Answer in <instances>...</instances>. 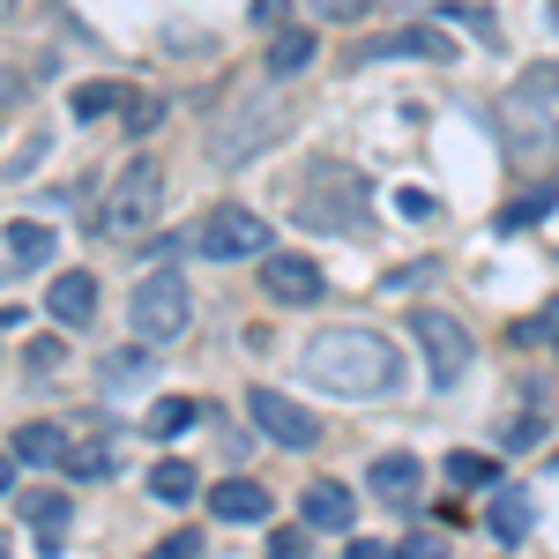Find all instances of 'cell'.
I'll use <instances>...</instances> for the list:
<instances>
[{
	"mask_svg": "<svg viewBox=\"0 0 559 559\" xmlns=\"http://www.w3.org/2000/svg\"><path fill=\"white\" fill-rule=\"evenodd\" d=\"M299 373L313 388H329V395L373 403V395H395V388H403V358H395V344L373 336V329H321V336L306 344Z\"/></svg>",
	"mask_w": 559,
	"mask_h": 559,
	"instance_id": "cell-1",
	"label": "cell"
},
{
	"mask_svg": "<svg viewBox=\"0 0 559 559\" xmlns=\"http://www.w3.org/2000/svg\"><path fill=\"white\" fill-rule=\"evenodd\" d=\"M157 210H165V173H157V157H134V165L112 173L105 202H97V216H90V231L112 239V247H134Z\"/></svg>",
	"mask_w": 559,
	"mask_h": 559,
	"instance_id": "cell-2",
	"label": "cell"
},
{
	"mask_svg": "<svg viewBox=\"0 0 559 559\" xmlns=\"http://www.w3.org/2000/svg\"><path fill=\"white\" fill-rule=\"evenodd\" d=\"M299 216L313 231H366V216H373V194H366V179L344 173V165H313L299 187Z\"/></svg>",
	"mask_w": 559,
	"mask_h": 559,
	"instance_id": "cell-3",
	"label": "cell"
},
{
	"mask_svg": "<svg viewBox=\"0 0 559 559\" xmlns=\"http://www.w3.org/2000/svg\"><path fill=\"white\" fill-rule=\"evenodd\" d=\"M128 321L134 336L157 350V344H179L187 329H194V292H187V276H173V269H150L142 284H134L128 299Z\"/></svg>",
	"mask_w": 559,
	"mask_h": 559,
	"instance_id": "cell-4",
	"label": "cell"
},
{
	"mask_svg": "<svg viewBox=\"0 0 559 559\" xmlns=\"http://www.w3.org/2000/svg\"><path fill=\"white\" fill-rule=\"evenodd\" d=\"M194 254L210 261H247V254H269V224L254 210H239V202H216L202 216V231H194Z\"/></svg>",
	"mask_w": 559,
	"mask_h": 559,
	"instance_id": "cell-5",
	"label": "cell"
},
{
	"mask_svg": "<svg viewBox=\"0 0 559 559\" xmlns=\"http://www.w3.org/2000/svg\"><path fill=\"white\" fill-rule=\"evenodd\" d=\"M411 336L426 344V366H432V381H440V388L471 373V329H463L455 313H440V306H418V313H411Z\"/></svg>",
	"mask_w": 559,
	"mask_h": 559,
	"instance_id": "cell-6",
	"label": "cell"
},
{
	"mask_svg": "<svg viewBox=\"0 0 559 559\" xmlns=\"http://www.w3.org/2000/svg\"><path fill=\"white\" fill-rule=\"evenodd\" d=\"M247 418H254L269 440H284V448H313V440H321V418L299 411L292 395H276V388H247Z\"/></svg>",
	"mask_w": 559,
	"mask_h": 559,
	"instance_id": "cell-7",
	"label": "cell"
},
{
	"mask_svg": "<svg viewBox=\"0 0 559 559\" xmlns=\"http://www.w3.org/2000/svg\"><path fill=\"white\" fill-rule=\"evenodd\" d=\"M276 134H284V112H276V105H269V112L247 105V112H231V128H216L210 157H216V165H247L261 142H276Z\"/></svg>",
	"mask_w": 559,
	"mask_h": 559,
	"instance_id": "cell-8",
	"label": "cell"
},
{
	"mask_svg": "<svg viewBox=\"0 0 559 559\" xmlns=\"http://www.w3.org/2000/svg\"><path fill=\"white\" fill-rule=\"evenodd\" d=\"M261 299L313 306V299H321V269H313L306 254H261Z\"/></svg>",
	"mask_w": 559,
	"mask_h": 559,
	"instance_id": "cell-9",
	"label": "cell"
},
{
	"mask_svg": "<svg viewBox=\"0 0 559 559\" xmlns=\"http://www.w3.org/2000/svg\"><path fill=\"white\" fill-rule=\"evenodd\" d=\"M45 313H52L60 329H90V321H97V276H90V269H60L52 292H45Z\"/></svg>",
	"mask_w": 559,
	"mask_h": 559,
	"instance_id": "cell-10",
	"label": "cell"
},
{
	"mask_svg": "<svg viewBox=\"0 0 559 559\" xmlns=\"http://www.w3.org/2000/svg\"><path fill=\"white\" fill-rule=\"evenodd\" d=\"M366 477H373V500H381V508H403V515H411V508L426 500V471H418V455H381Z\"/></svg>",
	"mask_w": 559,
	"mask_h": 559,
	"instance_id": "cell-11",
	"label": "cell"
},
{
	"mask_svg": "<svg viewBox=\"0 0 559 559\" xmlns=\"http://www.w3.org/2000/svg\"><path fill=\"white\" fill-rule=\"evenodd\" d=\"M0 239H8V247H0V254H8V276L45 269V261H52V247H60V239H52L45 224H31V216H8V231H0Z\"/></svg>",
	"mask_w": 559,
	"mask_h": 559,
	"instance_id": "cell-12",
	"label": "cell"
},
{
	"mask_svg": "<svg viewBox=\"0 0 559 559\" xmlns=\"http://www.w3.org/2000/svg\"><path fill=\"white\" fill-rule=\"evenodd\" d=\"M210 515L216 522H261L269 515V485H254V477H224V485H210Z\"/></svg>",
	"mask_w": 559,
	"mask_h": 559,
	"instance_id": "cell-13",
	"label": "cell"
},
{
	"mask_svg": "<svg viewBox=\"0 0 559 559\" xmlns=\"http://www.w3.org/2000/svg\"><path fill=\"white\" fill-rule=\"evenodd\" d=\"M358 60H455V45L440 31H388L381 45H366Z\"/></svg>",
	"mask_w": 559,
	"mask_h": 559,
	"instance_id": "cell-14",
	"label": "cell"
},
{
	"mask_svg": "<svg viewBox=\"0 0 559 559\" xmlns=\"http://www.w3.org/2000/svg\"><path fill=\"white\" fill-rule=\"evenodd\" d=\"M68 463V432L60 426H23L15 432V471H52Z\"/></svg>",
	"mask_w": 559,
	"mask_h": 559,
	"instance_id": "cell-15",
	"label": "cell"
},
{
	"mask_svg": "<svg viewBox=\"0 0 559 559\" xmlns=\"http://www.w3.org/2000/svg\"><path fill=\"white\" fill-rule=\"evenodd\" d=\"M485 522H492V537H508V545H522V537H530V522H537V508H530V492H522V485H508V492H492V508H485Z\"/></svg>",
	"mask_w": 559,
	"mask_h": 559,
	"instance_id": "cell-16",
	"label": "cell"
},
{
	"mask_svg": "<svg viewBox=\"0 0 559 559\" xmlns=\"http://www.w3.org/2000/svg\"><path fill=\"white\" fill-rule=\"evenodd\" d=\"M23 515L38 530V552H60V545H68V500H60V492H31Z\"/></svg>",
	"mask_w": 559,
	"mask_h": 559,
	"instance_id": "cell-17",
	"label": "cell"
},
{
	"mask_svg": "<svg viewBox=\"0 0 559 559\" xmlns=\"http://www.w3.org/2000/svg\"><path fill=\"white\" fill-rule=\"evenodd\" d=\"M350 515H358V500L344 485H313L306 492V530H350Z\"/></svg>",
	"mask_w": 559,
	"mask_h": 559,
	"instance_id": "cell-18",
	"label": "cell"
},
{
	"mask_svg": "<svg viewBox=\"0 0 559 559\" xmlns=\"http://www.w3.org/2000/svg\"><path fill=\"white\" fill-rule=\"evenodd\" d=\"M552 202H559V187H552V179H537L530 194H515V202L500 210V239H515V231H530L537 216H552Z\"/></svg>",
	"mask_w": 559,
	"mask_h": 559,
	"instance_id": "cell-19",
	"label": "cell"
},
{
	"mask_svg": "<svg viewBox=\"0 0 559 559\" xmlns=\"http://www.w3.org/2000/svg\"><path fill=\"white\" fill-rule=\"evenodd\" d=\"M306 60H313V31H284V38L269 45V60H261V68H269L276 83H292V75H306Z\"/></svg>",
	"mask_w": 559,
	"mask_h": 559,
	"instance_id": "cell-20",
	"label": "cell"
},
{
	"mask_svg": "<svg viewBox=\"0 0 559 559\" xmlns=\"http://www.w3.org/2000/svg\"><path fill=\"white\" fill-rule=\"evenodd\" d=\"M194 418H202V403H194V395H157V403H150V432H157V440H179Z\"/></svg>",
	"mask_w": 559,
	"mask_h": 559,
	"instance_id": "cell-21",
	"label": "cell"
},
{
	"mask_svg": "<svg viewBox=\"0 0 559 559\" xmlns=\"http://www.w3.org/2000/svg\"><path fill=\"white\" fill-rule=\"evenodd\" d=\"M105 112H128V90L120 83H83L75 90V120H105Z\"/></svg>",
	"mask_w": 559,
	"mask_h": 559,
	"instance_id": "cell-22",
	"label": "cell"
},
{
	"mask_svg": "<svg viewBox=\"0 0 559 559\" xmlns=\"http://www.w3.org/2000/svg\"><path fill=\"white\" fill-rule=\"evenodd\" d=\"M112 463H120V455H112V440H83V448H68V463H60V471H68V477H112Z\"/></svg>",
	"mask_w": 559,
	"mask_h": 559,
	"instance_id": "cell-23",
	"label": "cell"
},
{
	"mask_svg": "<svg viewBox=\"0 0 559 559\" xmlns=\"http://www.w3.org/2000/svg\"><path fill=\"white\" fill-rule=\"evenodd\" d=\"M150 492H157L165 508H187V500H194V471H187V463H157V471H150Z\"/></svg>",
	"mask_w": 559,
	"mask_h": 559,
	"instance_id": "cell-24",
	"label": "cell"
},
{
	"mask_svg": "<svg viewBox=\"0 0 559 559\" xmlns=\"http://www.w3.org/2000/svg\"><path fill=\"white\" fill-rule=\"evenodd\" d=\"M492 477H500L492 455H448V485H463V492H485Z\"/></svg>",
	"mask_w": 559,
	"mask_h": 559,
	"instance_id": "cell-25",
	"label": "cell"
},
{
	"mask_svg": "<svg viewBox=\"0 0 559 559\" xmlns=\"http://www.w3.org/2000/svg\"><path fill=\"white\" fill-rule=\"evenodd\" d=\"M313 15H321V23H366L373 0H313Z\"/></svg>",
	"mask_w": 559,
	"mask_h": 559,
	"instance_id": "cell-26",
	"label": "cell"
},
{
	"mask_svg": "<svg viewBox=\"0 0 559 559\" xmlns=\"http://www.w3.org/2000/svg\"><path fill=\"white\" fill-rule=\"evenodd\" d=\"M142 366H157V358H142V350H112L105 381H112V388H128V381H142Z\"/></svg>",
	"mask_w": 559,
	"mask_h": 559,
	"instance_id": "cell-27",
	"label": "cell"
},
{
	"mask_svg": "<svg viewBox=\"0 0 559 559\" xmlns=\"http://www.w3.org/2000/svg\"><path fill=\"white\" fill-rule=\"evenodd\" d=\"M157 120H165V105H157V97H128V120H120V128H128V134H150Z\"/></svg>",
	"mask_w": 559,
	"mask_h": 559,
	"instance_id": "cell-28",
	"label": "cell"
},
{
	"mask_svg": "<svg viewBox=\"0 0 559 559\" xmlns=\"http://www.w3.org/2000/svg\"><path fill=\"white\" fill-rule=\"evenodd\" d=\"M306 552H313V537H306V530H276L261 559H306Z\"/></svg>",
	"mask_w": 559,
	"mask_h": 559,
	"instance_id": "cell-29",
	"label": "cell"
},
{
	"mask_svg": "<svg viewBox=\"0 0 559 559\" xmlns=\"http://www.w3.org/2000/svg\"><path fill=\"white\" fill-rule=\"evenodd\" d=\"M60 358H68V350L52 344V336H38V344L23 350V366H31V373H60Z\"/></svg>",
	"mask_w": 559,
	"mask_h": 559,
	"instance_id": "cell-30",
	"label": "cell"
},
{
	"mask_svg": "<svg viewBox=\"0 0 559 559\" xmlns=\"http://www.w3.org/2000/svg\"><path fill=\"white\" fill-rule=\"evenodd\" d=\"M202 552V537H187V530H173L165 545H150V559H194Z\"/></svg>",
	"mask_w": 559,
	"mask_h": 559,
	"instance_id": "cell-31",
	"label": "cell"
},
{
	"mask_svg": "<svg viewBox=\"0 0 559 559\" xmlns=\"http://www.w3.org/2000/svg\"><path fill=\"white\" fill-rule=\"evenodd\" d=\"M403 559H448L440 537H403Z\"/></svg>",
	"mask_w": 559,
	"mask_h": 559,
	"instance_id": "cell-32",
	"label": "cell"
},
{
	"mask_svg": "<svg viewBox=\"0 0 559 559\" xmlns=\"http://www.w3.org/2000/svg\"><path fill=\"white\" fill-rule=\"evenodd\" d=\"M537 440H545V426H537V418H522V426H508V448H537Z\"/></svg>",
	"mask_w": 559,
	"mask_h": 559,
	"instance_id": "cell-33",
	"label": "cell"
},
{
	"mask_svg": "<svg viewBox=\"0 0 559 559\" xmlns=\"http://www.w3.org/2000/svg\"><path fill=\"white\" fill-rule=\"evenodd\" d=\"M350 559H403V552H388V545H373V537H358V545H350Z\"/></svg>",
	"mask_w": 559,
	"mask_h": 559,
	"instance_id": "cell-34",
	"label": "cell"
},
{
	"mask_svg": "<svg viewBox=\"0 0 559 559\" xmlns=\"http://www.w3.org/2000/svg\"><path fill=\"white\" fill-rule=\"evenodd\" d=\"M552 23H559V0H552Z\"/></svg>",
	"mask_w": 559,
	"mask_h": 559,
	"instance_id": "cell-35",
	"label": "cell"
}]
</instances>
